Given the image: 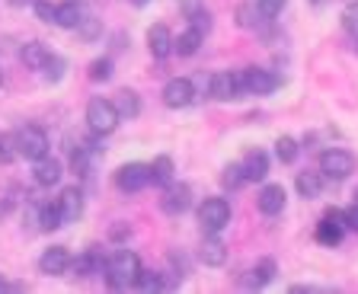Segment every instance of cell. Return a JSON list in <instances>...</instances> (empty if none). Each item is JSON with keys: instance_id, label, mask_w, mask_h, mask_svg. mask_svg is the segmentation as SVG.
I'll list each match as a JSON object with an SVG mask.
<instances>
[{"instance_id": "obj_13", "label": "cell", "mask_w": 358, "mask_h": 294, "mask_svg": "<svg viewBox=\"0 0 358 294\" xmlns=\"http://www.w3.org/2000/svg\"><path fill=\"white\" fill-rule=\"evenodd\" d=\"M38 269L45 272V275H64L67 269H71V253H67V247H48L38 256Z\"/></svg>"}, {"instance_id": "obj_34", "label": "cell", "mask_w": 358, "mask_h": 294, "mask_svg": "<svg viewBox=\"0 0 358 294\" xmlns=\"http://www.w3.org/2000/svg\"><path fill=\"white\" fill-rule=\"evenodd\" d=\"M109 77H112V61L109 58H96V61H93V64H90V80H109Z\"/></svg>"}, {"instance_id": "obj_36", "label": "cell", "mask_w": 358, "mask_h": 294, "mask_svg": "<svg viewBox=\"0 0 358 294\" xmlns=\"http://www.w3.org/2000/svg\"><path fill=\"white\" fill-rule=\"evenodd\" d=\"M138 288H141V291H160V288H164L160 272H144L141 269V275H138Z\"/></svg>"}, {"instance_id": "obj_33", "label": "cell", "mask_w": 358, "mask_h": 294, "mask_svg": "<svg viewBox=\"0 0 358 294\" xmlns=\"http://www.w3.org/2000/svg\"><path fill=\"white\" fill-rule=\"evenodd\" d=\"M77 29H80V38H87V42H93V38L103 36V23H99V20H93V16H83Z\"/></svg>"}, {"instance_id": "obj_45", "label": "cell", "mask_w": 358, "mask_h": 294, "mask_svg": "<svg viewBox=\"0 0 358 294\" xmlns=\"http://www.w3.org/2000/svg\"><path fill=\"white\" fill-rule=\"evenodd\" d=\"M355 205H358V192H355Z\"/></svg>"}, {"instance_id": "obj_27", "label": "cell", "mask_w": 358, "mask_h": 294, "mask_svg": "<svg viewBox=\"0 0 358 294\" xmlns=\"http://www.w3.org/2000/svg\"><path fill=\"white\" fill-rule=\"evenodd\" d=\"M96 253L93 249H87V253H80L77 259H71V269L80 275V279H90V275H96Z\"/></svg>"}, {"instance_id": "obj_24", "label": "cell", "mask_w": 358, "mask_h": 294, "mask_svg": "<svg viewBox=\"0 0 358 294\" xmlns=\"http://www.w3.org/2000/svg\"><path fill=\"white\" fill-rule=\"evenodd\" d=\"M173 173H176V166H173L170 157H157L154 163H150V182H154V186H170Z\"/></svg>"}, {"instance_id": "obj_17", "label": "cell", "mask_w": 358, "mask_h": 294, "mask_svg": "<svg viewBox=\"0 0 358 294\" xmlns=\"http://www.w3.org/2000/svg\"><path fill=\"white\" fill-rule=\"evenodd\" d=\"M199 259L208 265V269H221V265L227 263V247H224L217 237H205L199 247Z\"/></svg>"}, {"instance_id": "obj_42", "label": "cell", "mask_w": 358, "mask_h": 294, "mask_svg": "<svg viewBox=\"0 0 358 294\" xmlns=\"http://www.w3.org/2000/svg\"><path fill=\"white\" fill-rule=\"evenodd\" d=\"M10 212H13V202H10V198H0V218H7Z\"/></svg>"}, {"instance_id": "obj_7", "label": "cell", "mask_w": 358, "mask_h": 294, "mask_svg": "<svg viewBox=\"0 0 358 294\" xmlns=\"http://www.w3.org/2000/svg\"><path fill=\"white\" fill-rule=\"evenodd\" d=\"M240 93H246V83H243V74H215L211 77V96L221 99V103H231V99H240Z\"/></svg>"}, {"instance_id": "obj_4", "label": "cell", "mask_w": 358, "mask_h": 294, "mask_svg": "<svg viewBox=\"0 0 358 294\" xmlns=\"http://www.w3.org/2000/svg\"><path fill=\"white\" fill-rule=\"evenodd\" d=\"M320 173L327 176V179H349L352 173H355V157H352L349 151H343V147H329V151H323L320 157Z\"/></svg>"}, {"instance_id": "obj_39", "label": "cell", "mask_w": 358, "mask_h": 294, "mask_svg": "<svg viewBox=\"0 0 358 294\" xmlns=\"http://www.w3.org/2000/svg\"><path fill=\"white\" fill-rule=\"evenodd\" d=\"M285 3H288V0H259V13L262 16H278L285 10Z\"/></svg>"}, {"instance_id": "obj_12", "label": "cell", "mask_w": 358, "mask_h": 294, "mask_svg": "<svg viewBox=\"0 0 358 294\" xmlns=\"http://www.w3.org/2000/svg\"><path fill=\"white\" fill-rule=\"evenodd\" d=\"M285 202H288V192H285V186H278V182H272V186H262V192L256 196V205H259V212L266 214V218H275V214L285 212Z\"/></svg>"}, {"instance_id": "obj_25", "label": "cell", "mask_w": 358, "mask_h": 294, "mask_svg": "<svg viewBox=\"0 0 358 294\" xmlns=\"http://www.w3.org/2000/svg\"><path fill=\"white\" fill-rule=\"evenodd\" d=\"M38 227H42V230H58V227H64V214H61L58 202L42 205V212H38Z\"/></svg>"}, {"instance_id": "obj_32", "label": "cell", "mask_w": 358, "mask_h": 294, "mask_svg": "<svg viewBox=\"0 0 358 294\" xmlns=\"http://www.w3.org/2000/svg\"><path fill=\"white\" fill-rule=\"evenodd\" d=\"M20 157L16 151V135H0V163H13Z\"/></svg>"}, {"instance_id": "obj_23", "label": "cell", "mask_w": 358, "mask_h": 294, "mask_svg": "<svg viewBox=\"0 0 358 294\" xmlns=\"http://www.w3.org/2000/svg\"><path fill=\"white\" fill-rule=\"evenodd\" d=\"M272 279H275V259H259V263L253 265V272H250L246 285L250 288H266Z\"/></svg>"}, {"instance_id": "obj_30", "label": "cell", "mask_w": 358, "mask_h": 294, "mask_svg": "<svg viewBox=\"0 0 358 294\" xmlns=\"http://www.w3.org/2000/svg\"><path fill=\"white\" fill-rule=\"evenodd\" d=\"M343 29L349 32V36H355L358 38V0H352V3H345L343 7Z\"/></svg>"}, {"instance_id": "obj_20", "label": "cell", "mask_w": 358, "mask_h": 294, "mask_svg": "<svg viewBox=\"0 0 358 294\" xmlns=\"http://www.w3.org/2000/svg\"><path fill=\"white\" fill-rule=\"evenodd\" d=\"M83 20V10L77 0H64V3H58L55 7V23L61 26V29H77Z\"/></svg>"}, {"instance_id": "obj_35", "label": "cell", "mask_w": 358, "mask_h": 294, "mask_svg": "<svg viewBox=\"0 0 358 294\" xmlns=\"http://www.w3.org/2000/svg\"><path fill=\"white\" fill-rule=\"evenodd\" d=\"M221 182H224V186H227V189H240V186H243V182H246V176H243V166H240V163H231V166H227V170H224Z\"/></svg>"}, {"instance_id": "obj_29", "label": "cell", "mask_w": 358, "mask_h": 294, "mask_svg": "<svg viewBox=\"0 0 358 294\" xmlns=\"http://www.w3.org/2000/svg\"><path fill=\"white\" fill-rule=\"evenodd\" d=\"M42 77L48 83H58L61 77H64V58H58V54H48V61H45V68H42Z\"/></svg>"}, {"instance_id": "obj_19", "label": "cell", "mask_w": 358, "mask_h": 294, "mask_svg": "<svg viewBox=\"0 0 358 294\" xmlns=\"http://www.w3.org/2000/svg\"><path fill=\"white\" fill-rule=\"evenodd\" d=\"M201 38H205V32H199L195 26H189L186 32L173 36V52H176L179 58H192V54L201 48Z\"/></svg>"}, {"instance_id": "obj_38", "label": "cell", "mask_w": 358, "mask_h": 294, "mask_svg": "<svg viewBox=\"0 0 358 294\" xmlns=\"http://www.w3.org/2000/svg\"><path fill=\"white\" fill-rule=\"evenodd\" d=\"M32 10H36V16L42 20V23H55V7L48 3V0H36V3H32Z\"/></svg>"}, {"instance_id": "obj_10", "label": "cell", "mask_w": 358, "mask_h": 294, "mask_svg": "<svg viewBox=\"0 0 358 294\" xmlns=\"http://www.w3.org/2000/svg\"><path fill=\"white\" fill-rule=\"evenodd\" d=\"M243 83H246V93L253 96H268V93L278 90V77L272 71H262V68H246L243 71Z\"/></svg>"}, {"instance_id": "obj_5", "label": "cell", "mask_w": 358, "mask_h": 294, "mask_svg": "<svg viewBox=\"0 0 358 294\" xmlns=\"http://www.w3.org/2000/svg\"><path fill=\"white\" fill-rule=\"evenodd\" d=\"M16 151H20V157L32 160V163H36L38 157H45V154H48V135H45V128H38V125L20 128L16 131Z\"/></svg>"}, {"instance_id": "obj_46", "label": "cell", "mask_w": 358, "mask_h": 294, "mask_svg": "<svg viewBox=\"0 0 358 294\" xmlns=\"http://www.w3.org/2000/svg\"><path fill=\"white\" fill-rule=\"evenodd\" d=\"M313 3H320V0H313Z\"/></svg>"}, {"instance_id": "obj_44", "label": "cell", "mask_w": 358, "mask_h": 294, "mask_svg": "<svg viewBox=\"0 0 358 294\" xmlns=\"http://www.w3.org/2000/svg\"><path fill=\"white\" fill-rule=\"evenodd\" d=\"M7 288H10V285H7V281H3V275H0V291H7Z\"/></svg>"}, {"instance_id": "obj_41", "label": "cell", "mask_w": 358, "mask_h": 294, "mask_svg": "<svg viewBox=\"0 0 358 294\" xmlns=\"http://www.w3.org/2000/svg\"><path fill=\"white\" fill-rule=\"evenodd\" d=\"M128 234H131V230H128V224H115V227H112V230H109V237H112V240H125Z\"/></svg>"}, {"instance_id": "obj_2", "label": "cell", "mask_w": 358, "mask_h": 294, "mask_svg": "<svg viewBox=\"0 0 358 294\" xmlns=\"http://www.w3.org/2000/svg\"><path fill=\"white\" fill-rule=\"evenodd\" d=\"M87 122H90V128H93V135H112V131L119 128L122 115L112 99L96 96L87 103Z\"/></svg>"}, {"instance_id": "obj_15", "label": "cell", "mask_w": 358, "mask_h": 294, "mask_svg": "<svg viewBox=\"0 0 358 294\" xmlns=\"http://www.w3.org/2000/svg\"><path fill=\"white\" fill-rule=\"evenodd\" d=\"M148 48H150V54H154L157 61L170 58V54H173V32L166 29L164 23H160V26H150V32H148Z\"/></svg>"}, {"instance_id": "obj_14", "label": "cell", "mask_w": 358, "mask_h": 294, "mask_svg": "<svg viewBox=\"0 0 358 294\" xmlns=\"http://www.w3.org/2000/svg\"><path fill=\"white\" fill-rule=\"evenodd\" d=\"M32 176H36L38 186H58L61 176H64V166H61L58 157H48V154H45V157L36 160V166H32Z\"/></svg>"}, {"instance_id": "obj_22", "label": "cell", "mask_w": 358, "mask_h": 294, "mask_svg": "<svg viewBox=\"0 0 358 294\" xmlns=\"http://www.w3.org/2000/svg\"><path fill=\"white\" fill-rule=\"evenodd\" d=\"M294 189H298L301 198H320V192H323V173H298V179H294Z\"/></svg>"}, {"instance_id": "obj_3", "label": "cell", "mask_w": 358, "mask_h": 294, "mask_svg": "<svg viewBox=\"0 0 358 294\" xmlns=\"http://www.w3.org/2000/svg\"><path fill=\"white\" fill-rule=\"evenodd\" d=\"M199 224L208 234L224 230V227L231 224V202L227 198H205V205L199 208Z\"/></svg>"}, {"instance_id": "obj_26", "label": "cell", "mask_w": 358, "mask_h": 294, "mask_svg": "<svg viewBox=\"0 0 358 294\" xmlns=\"http://www.w3.org/2000/svg\"><path fill=\"white\" fill-rule=\"evenodd\" d=\"M115 109H119L122 119H134V115H141V99L134 90H122L119 99H115Z\"/></svg>"}, {"instance_id": "obj_16", "label": "cell", "mask_w": 358, "mask_h": 294, "mask_svg": "<svg viewBox=\"0 0 358 294\" xmlns=\"http://www.w3.org/2000/svg\"><path fill=\"white\" fill-rule=\"evenodd\" d=\"M58 205H61V214H64V224H74L83 214V192L77 186H67L64 192H61Z\"/></svg>"}, {"instance_id": "obj_11", "label": "cell", "mask_w": 358, "mask_h": 294, "mask_svg": "<svg viewBox=\"0 0 358 294\" xmlns=\"http://www.w3.org/2000/svg\"><path fill=\"white\" fill-rule=\"evenodd\" d=\"M189 205H192V189L189 186H182V182H170L166 186V192H164V198H160V208H164L166 214H182V212H189Z\"/></svg>"}, {"instance_id": "obj_18", "label": "cell", "mask_w": 358, "mask_h": 294, "mask_svg": "<svg viewBox=\"0 0 358 294\" xmlns=\"http://www.w3.org/2000/svg\"><path fill=\"white\" fill-rule=\"evenodd\" d=\"M243 176H246V182H262L266 179V173H268V157H266V151H259V147H256V151H250L243 157Z\"/></svg>"}, {"instance_id": "obj_37", "label": "cell", "mask_w": 358, "mask_h": 294, "mask_svg": "<svg viewBox=\"0 0 358 294\" xmlns=\"http://www.w3.org/2000/svg\"><path fill=\"white\" fill-rule=\"evenodd\" d=\"M253 16H256V7H253V3H240V7H237V26L250 29V26L256 23Z\"/></svg>"}, {"instance_id": "obj_31", "label": "cell", "mask_w": 358, "mask_h": 294, "mask_svg": "<svg viewBox=\"0 0 358 294\" xmlns=\"http://www.w3.org/2000/svg\"><path fill=\"white\" fill-rule=\"evenodd\" d=\"M71 166H74L77 176H90V147L83 144V147H74V154H71Z\"/></svg>"}, {"instance_id": "obj_9", "label": "cell", "mask_w": 358, "mask_h": 294, "mask_svg": "<svg viewBox=\"0 0 358 294\" xmlns=\"http://www.w3.org/2000/svg\"><path fill=\"white\" fill-rule=\"evenodd\" d=\"M345 234V212H327L323 214V221L317 224V240L323 243V247H336V243L343 240Z\"/></svg>"}, {"instance_id": "obj_1", "label": "cell", "mask_w": 358, "mask_h": 294, "mask_svg": "<svg viewBox=\"0 0 358 294\" xmlns=\"http://www.w3.org/2000/svg\"><path fill=\"white\" fill-rule=\"evenodd\" d=\"M138 275H141V259L131 249H119L115 256L106 265V281H109L112 291H122V288H134L138 285Z\"/></svg>"}, {"instance_id": "obj_43", "label": "cell", "mask_w": 358, "mask_h": 294, "mask_svg": "<svg viewBox=\"0 0 358 294\" xmlns=\"http://www.w3.org/2000/svg\"><path fill=\"white\" fill-rule=\"evenodd\" d=\"M134 7H144V3H150V0H131Z\"/></svg>"}, {"instance_id": "obj_6", "label": "cell", "mask_w": 358, "mask_h": 294, "mask_svg": "<svg viewBox=\"0 0 358 294\" xmlns=\"http://www.w3.org/2000/svg\"><path fill=\"white\" fill-rule=\"evenodd\" d=\"M148 182H150V163H125L115 173V186L122 192H141Z\"/></svg>"}, {"instance_id": "obj_8", "label": "cell", "mask_w": 358, "mask_h": 294, "mask_svg": "<svg viewBox=\"0 0 358 294\" xmlns=\"http://www.w3.org/2000/svg\"><path fill=\"white\" fill-rule=\"evenodd\" d=\"M192 99H195V87L189 77H173V80H166L164 103L170 109H186V106H192Z\"/></svg>"}, {"instance_id": "obj_40", "label": "cell", "mask_w": 358, "mask_h": 294, "mask_svg": "<svg viewBox=\"0 0 358 294\" xmlns=\"http://www.w3.org/2000/svg\"><path fill=\"white\" fill-rule=\"evenodd\" d=\"M345 227H349V230H358V205H352L349 212H345Z\"/></svg>"}, {"instance_id": "obj_21", "label": "cell", "mask_w": 358, "mask_h": 294, "mask_svg": "<svg viewBox=\"0 0 358 294\" xmlns=\"http://www.w3.org/2000/svg\"><path fill=\"white\" fill-rule=\"evenodd\" d=\"M48 54H52V52H48L42 42H26V45H22V52H20V58H22V64H26L29 71H42L45 61H48Z\"/></svg>"}, {"instance_id": "obj_28", "label": "cell", "mask_w": 358, "mask_h": 294, "mask_svg": "<svg viewBox=\"0 0 358 294\" xmlns=\"http://www.w3.org/2000/svg\"><path fill=\"white\" fill-rule=\"evenodd\" d=\"M298 141H294V138H288V135H282L275 141V157L282 160V163H294V160H298Z\"/></svg>"}]
</instances>
